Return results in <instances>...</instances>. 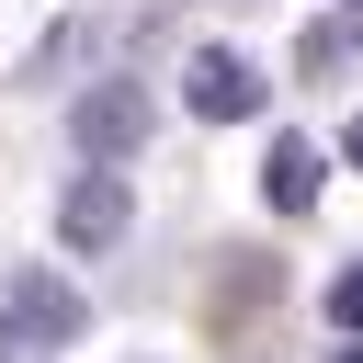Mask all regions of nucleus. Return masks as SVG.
<instances>
[{"mask_svg":"<svg viewBox=\"0 0 363 363\" xmlns=\"http://www.w3.org/2000/svg\"><path fill=\"white\" fill-rule=\"evenodd\" d=\"M147 136H159V91L147 79H125V68L113 79H79V102H68V147L79 159H136Z\"/></svg>","mask_w":363,"mask_h":363,"instance_id":"obj_1","label":"nucleus"},{"mask_svg":"<svg viewBox=\"0 0 363 363\" xmlns=\"http://www.w3.org/2000/svg\"><path fill=\"white\" fill-rule=\"evenodd\" d=\"M79 329H91V295L57 284L45 261H23V272L0 284V352H57V340H79Z\"/></svg>","mask_w":363,"mask_h":363,"instance_id":"obj_2","label":"nucleus"},{"mask_svg":"<svg viewBox=\"0 0 363 363\" xmlns=\"http://www.w3.org/2000/svg\"><path fill=\"white\" fill-rule=\"evenodd\" d=\"M125 227H136V193L113 182V159H79V182L57 193V250L102 261V250H125Z\"/></svg>","mask_w":363,"mask_h":363,"instance_id":"obj_3","label":"nucleus"},{"mask_svg":"<svg viewBox=\"0 0 363 363\" xmlns=\"http://www.w3.org/2000/svg\"><path fill=\"white\" fill-rule=\"evenodd\" d=\"M182 102H193L204 125H238V113H261L272 91H261V68H250L238 45H193V57H182Z\"/></svg>","mask_w":363,"mask_h":363,"instance_id":"obj_4","label":"nucleus"},{"mask_svg":"<svg viewBox=\"0 0 363 363\" xmlns=\"http://www.w3.org/2000/svg\"><path fill=\"white\" fill-rule=\"evenodd\" d=\"M261 193H272V216H306V204H318V147H306V136H272Z\"/></svg>","mask_w":363,"mask_h":363,"instance_id":"obj_5","label":"nucleus"},{"mask_svg":"<svg viewBox=\"0 0 363 363\" xmlns=\"http://www.w3.org/2000/svg\"><path fill=\"white\" fill-rule=\"evenodd\" d=\"M352 45H363V23H352V11H329V23L306 34V79H329V68L352 57Z\"/></svg>","mask_w":363,"mask_h":363,"instance_id":"obj_6","label":"nucleus"},{"mask_svg":"<svg viewBox=\"0 0 363 363\" xmlns=\"http://www.w3.org/2000/svg\"><path fill=\"white\" fill-rule=\"evenodd\" d=\"M329 318H340V329H363V250L329 272Z\"/></svg>","mask_w":363,"mask_h":363,"instance_id":"obj_7","label":"nucleus"},{"mask_svg":"<svg viewBox=\"0 0 363 363\" xmlns=\"http://www.w3.org/2000/svg\"><path fill=\"white\" fill-rule=\"evenodd\" d=\"M340 159H352V170H363V113H352V125H340Z\"/></svg>","mask_w":363,"mask_h":363,"instance_id":"obj_8","label":"nucleus"},{"mask_svg":"<svg viewBox=\"0 0 363 363\" xmlns=\"http://www.w3.org/2000/svg\"><path fill=\"white\" fill-rule=\"evenodd\" d=\"M329 363H363V352H329Z\"/></svg>","mask_w":363,"mask_h":363,"instance_id":"obj_9","label":"nucleus"},{"mask_svg":"<svg viewBox=\"0 0 363 363\" xmlns=\"http://www.w3.org/2000/svg\"><path fill=\"white\" fill-rule=\"evenodd\" d=\"M352 23H363V0H352Z\"/></svg>","mask_w":363,"mask_h":363,"instance_id":"obj_10","label":"nucleus"}]
</instances>
